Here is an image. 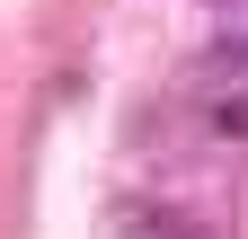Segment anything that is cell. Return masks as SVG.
<instances>
[{"label": "cell", "instance_id": "6da1fadb", "mask_svg": "<svg viewBox=\"0 0 248 239\" xmlns=\"http://www.w3.org/2000/svg\"><path fill=\"white\" fill-rule=\"evenodd\" d=\"M195 115L213 142H248V53L239 45H213L195 62Z\"/></svg>", "mask_w": 248, "mask_h": 239}, {"label": "cell", "instance_id": "3957f363", "mask_svg": "<svg viewBox=\"0 0 248 239\" xmlns=\"http://www.w3.org/2000/svg\"><path fill=\"white\" fill-rule=\"evenodd\" d=\"M213 27H222V45L248 53V0H213Z\"/></svg>", "mask_w": 248, "mask_h": 239}, {"label": "cell", "instance_id": "7a4b0ae2", "mask_svg": "<svg viewBox=\"0 0 248 239\" xmlns=\"http://www.w3.org/2000/svg\"><path fill=\"white\" fill-rule=\"evenodd\" d=\"M124 239H213L195 213H177V204H133L124 213Z\"/></svg>", "mask_w": 248, "mask_h": 239}]
</instances>
